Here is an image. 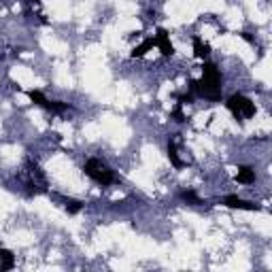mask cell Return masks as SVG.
Returning <instances> with one entry per match:
<instances>
[{"label": "cell", "mask_w": 272, "mask_h": 272, "mask_svg": "<svg viewBox=\"0 0 272 272\" xmlns=\"http://www.w3.org/2000/svg\"><path fill=\"white\" fill-rule=\"evenodd\" d=\"M194 56L198 58V60H204V58H208V53H211V45L208 43H204L200 36H194Z\"/></svg>", "instance_id": "obj_8"}, {"label": "cell", "mask_w": 272, "mask_h": 272, "mask_svg": "<svg viewBox=\"0 0 272 272\" xmlns=\"http://www.w3.org/2000/svg\"><path fill=\"white\" fill-rule=\"evenodd\" d=\"M15 268V255L9 249L0 247V272H9Z\"/></svg>", "instance_id": "obj_7"}, {"label": "cell", "mask_w": 272, "mask_h": 272, "mask_svg": "<svg viewBox=\"0 0 272 272\" xmlns=\"http://www.w3.org/2000/svg\"><path fill=\"white\" fill-rule=\"evenodd\" d=\"M30 3H32V5H39V3H41V0H30Z\"/></svg>", "instance_id": "obj_17"}, {"label": "cell", "mask_w": 272, "mask_h": 272, "mask_svg": "<svg viewBox=\"0 0 272 272\" xmlns=\"http://www.w3.org/2000/svg\"><path fill=\"white\" fill-rule=\"evenodd\" d=\"M53 198H58V200L62 202V206H64L70 215H77V213H81V208H83V202H81V200H75V198L58 196V194H53Z\"/></svg>", "instance_id": "obj_6"}, {"label": "cell", "mask_w": 272, "mask_h": 272, "mask_svg": "<svg viewBox=\"0 0 272 272\" xmlns=\"http://www.w3.org/2000/svg\"><path fill=\"white\" fill-rule=\"evenodd\" d=\"M172 117H175V121H179V123H183L187 119V117L183 115V104L181 102H177V106L172 108Z\"/></svg>", "instance_id": "obj_15"}, {"label": "cell", "mask_w": 272, "mask_h": 272, "mask_svg": "<svg viewBox=\"0 0 272 272\" xmlns=\"http://www.w3.org/2000/svg\"><path fill=\"white\" fill-rule=\"evenodd\" d=\"M70 108L72 106L68 102H60V100H49V104H47V111H51V113H66Z\"/></svg>", "instance_id": "obj_14"}, {"label": "cell", "mask_w": 272, "mask_h": 272, "mask_svg": "<svg viewBox=\"0 0 272 272\" xmlns=\"http://www.w3.org/2000/svg\"><path fill=\"white\" fill-rule=\"evenodd\" d=\"M189 92L200 94L206 100H221V72L213 62H204L200 81H189Z\"/></svg>", "instance_id": "obj_1"}, {"label": "cell", "mask_w": 272, "mask_h": 272, "mask_svg": "<svg viewBox=\"0 0 272 272\" xmlns=\"http://www.w3.org/2000/svg\"><path fill=\"white\" fill-rule=\"evenodd\" d=\"M83 172L92 181H96L98 185H111V183H115V172L108 168L104 162L96 160V158L85 162V164H83Z\"/></svg>", "instance_id": "obj_2"}, {"label": "cell", "mask_w": 272, "mask_h": 272, "mask_svg": "<svg viewBox=\"0 0 272 272\" xmlns=\"http://www.w3.org/2000/svg\"><path fill=\"white\" fill-rule=\"evenodd\" d=\"M28 98L36 104V106H43V108H47V104H49V100L43 96V92H39V89H30L28 92Z\"/></svg>", "instance_id": "obj_13"}, {"label": "cell", "mask_w": 272, "mask_h": 272, "mask_svg": "<svg viewBox=\"0 0 272 272\" xmlns=\"http://www.w3.org/2000/svg\"><path fill=\"white\" fill-rule=\"evenodd\" d=\"M223 206L228 208H238V211H261V206L255 202H249V200H242L238 196H225L221 200Z\"/></svg>", "instance_id": "obj_4"}, {"label": "cell", "mask_w": 272, "mask_h": 272, "mask_svg": "<svg viewBox=\"0 0 272 272\" xmlns=\"http://www.w3.org/2000/svg\"><path fill=\"white\" fill-rule=\"evenodd\" d=\"M236 181L242 185L253 183V181H255V170H253L251 166H240L238 172H236Z\"/></svg>", "instance_id": "obj_10"}, {"label": "cell", "mask_w": 272, "mask_h": 272, "mask_svg": "<svg viewBox=\"0 0 272 272\" xmlns=\"http://www.w3.org/2000/svg\"><path fill=\"white\" fill-rule=\"evenodd\" d=\"M168 160H170V164L175 166V168H183L185 166V162L179 158V151H177V143L175 141H168Z\"/></svg>", "instance_id": "obj_11"}, {"label": "cell", "mask_w": 272, "mask_h": 272, "mask_svg": "<svg viewBox=\"0 0 272 272\" xmlns=\"http://www.w3.org/2000/svg\"><path fill=\"white\" fill-rule=\"evenodd\" d=\"M225 106H228V111L236 117V119H251L253 115H255V102L251 100V98H247L244 94H234L228 98V102H225Z\"/></svg>", "instance_id": "obj_3"}, {"label": "cell", "mask_w": 272, "mask_h": 272, "mask_svg": "<svg viewBox=\"0 0 272 272\" xmlns=\"http://www.w3.org/2000/svg\"><path fill=\"white\" fill-rule=\"evenodd\" d=\"M240 36H242V39H244V41H247V43H255V41H253V36H251L249 32H242Z\"/></svg>", "instance_id": "obj_16"}, {"label": "cell", "mask_w": 272, "mask_h": 272, "mask_svg": "<svg viewBox=\"0 0 272 272\" xmlns=\"http://www.w3.org/2000/svg\"><path fill=\"white\" fill-rule=\"evenodd\" d=\"M153 47H156V39H145L141 45H136V47L132 49L130 56L132 58H143V56H147V51H151Z\"/></svg>", "instance_id": "obj_9"}, {"label": "cell", "mask_w": 272, "mask_h": 272, "mask_svg": "<svg viewBox=\"0 0 272 272\" xmlns=\"http://www.w3.org/2000/svg\"><path fill=\"white\" fill-rule=\"evenodd\" d=\"M156 47L160 49V53L164 58H172L175 56V47H172L170 43V36L164 28H158V34H156Z\"/></svg>", "instance_id": "obj_5"}, {"label": "cell", "mask_w": 272, "mask_h": 272, "mask_svg": "<svg viewBox=\"0 0 272 272\" xmlns=\"http://www.w3.org/2000/svg\"><path fill=\"white\" fill-rule=\"evenodd\" d=\"M179 196H181V200L187 202V204H192V206H202V204H204L202 198L198 196L196 192H192V189H185V192H181Z\"/></svg>", "instance_id": "obj_12"}]
</instances>
